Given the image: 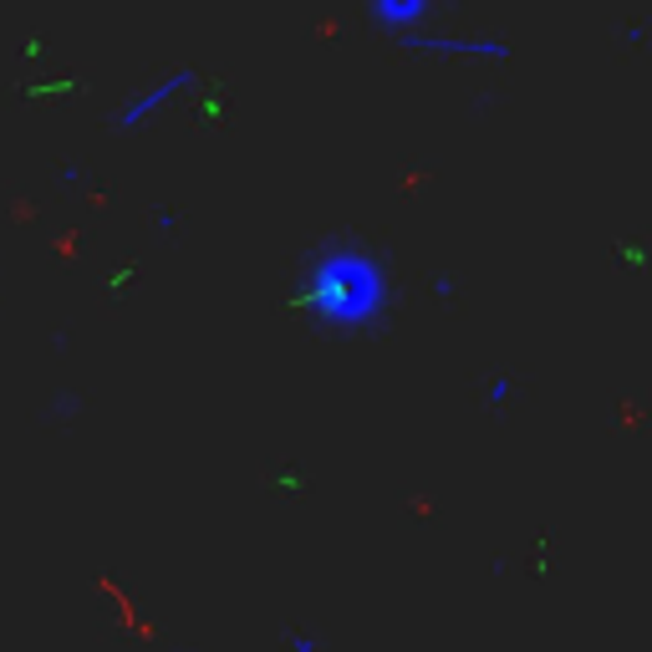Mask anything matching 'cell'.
<instances>
[{"label":"cell","instance_id":"7a4b0ae2","mask_svg":"<svg viewBox=\"0 0 652 652\" xmlns=\"http://www.w3.org/2000/svg\"><path fill=\"white\" fill-rule=\"evenodd\" d=\"M377 11L387 15V26H413V21H424L428 0H377Z\"/></svg>","mask_w":652,"mask_h":652},{"label":"cell","instance_id":"6da1fadb","mask_svg":"<svg viewBox=\"0 0 652 652\" xmlns=\"http://www.w3.org/2000/svg\"><path fill=\"white\" fill-rule=\"evenodd\" d=\"M311 296L307 311H321L327 321H362L383 307V270L367 260V255H342L332 250L321 266H311Z\"/></svg>","mask_w":652,"mask_h":652}]
</instances>
